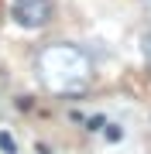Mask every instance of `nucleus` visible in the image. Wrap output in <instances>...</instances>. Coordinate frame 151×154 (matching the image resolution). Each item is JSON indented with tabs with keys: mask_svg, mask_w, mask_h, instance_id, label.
<instances>
[{
	"mask_svg": "<svg viewBox=\"0 0 151 154\" xmlns=\"http://www.w3.org/2000/svg\"><path fill=\"white\" fill-rule=\"evenodd\" d=\"M0 147H4L7 154H17V147H14V137H11V134H0Z\"/></svg>",
	"mask_w": 151,
	"mask_h": 154,
	"instance_id": "20e7f679",
	"label": "nucleus"
},
{
	"mask_svg": "<svg viewBox=\"0 0 151 154\" xmlns=\"http://www.w3.org/2000/svg\"><path fill=\"white\" fill-rule=\"evenodd\" d=\"M106 137H110V140H120V137H124V130H120L117 123H106Z\"/></svg>",
	"mask_w": 151,
	"mask_h": 154,
	"instance_id": "39448f33",
	"label": "nucleus"
},
{
	"mask_svg": "<svg viewBox=\"0 0 151 154\" xmlns=\"http://www.w3.org/2000/svg\"><path fill=\"white\" fill-rule=\"evenodd\" d=\"M141 48H144V58L151 62V31H144V38H141Z\"/></svg>",
	"mask_w": 151,
	"mask_h": 154,
	"instance_id": "423d86ee",
	"label": "nucleus"
},
{
	"mask_svg": "<svg viewBox=\"0 0 151 154\" xmlns=\"http://www.w3.org/2000/svg\"><path fill=\"white\" fill-rule=\"evenodd\" d=\"M103 127H106V116H90V120H86V130H103Z\"/></svg>",
	"mask_w": 151,
	"mask_h": 154,
	"instance_id": "7ed1b4c3",
	"label": "nucleus"
},
{
	"mask_svg": "<svg viewBox=\"0 0 151 154\" xmlns=\"http://www.w3.org/2000/svg\"><path fill=\"white\" fill-rule=\"evenodd\" d=\"M38 79L55 96H83L93 82V62L79 45L55 41L38 51Z\"/></svg>",
	"mask_w": 151,
	"mask_h": 154,
	"instance_id": "f257e3e1",
	"label": "nucleus"
},
{
	"mask_svg": "<svg viewBox=\"0 0 151 154\" xmlns=\"http://www.w3.org/2000/svg\"><path fill=\"white\" fill-rule=\"evenodd\" d=\"M11 17L21 28L38 31V28H45L52 17H55V0H14L11 4Z\"/></svg>",
	"mask_w": 151,
	"mask_h": 154,
	"instance_id": "f03ea898",
	"label": "nucleus"
},
{
	"mask_svg": "<svg viewBox=\"0 0 151 154\" xmlns=\"http://www.w3.org/2000/svg\"><path fill=\"white\" fill-rule=\"evenodd\" d=\"M34 154H52V151L45 147V144H38V147H34Z\"/></svg>",
	"mask_w": 151,
	"mask_h": 154,
	"instance_id": "0eeeda50",
	"label": "nucleus"
},
{
	"mask_svg": "<svg viewBox=\"0 0 151 154\" xmlns=\"http://www.w3.org/2000/svg\"><path fill=\"white\" fill-rule=\"evenodd\" d=\"M148 7H151V0H148Z\"/></svg>",
	"mask_w": 151,
	"mask_h": 154,
	"instance_id": "6e6552de",
	"label": "nucleus"
}]
</instances>
